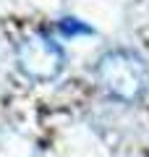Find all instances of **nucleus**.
Instances as JSON below:
<instances>
[{
  "label": "nucleus",
  "instance_id": "obj_2",
  "mask_svg": "<svg viewBox=\"0 0 149 157\" xmlns=\"http://www.w3.org/2000/svg\"><path fill=\"white\" fill-rule=\"evenodd\" d=\"M18 71L32 81H55L66 68L63 47L44 32H32L16 47Z\"/></svg>",
  "mask_w": 149,
  "mask_h": 157
},
{
  "label": "nucleus",
  "instance_id": "obj_1",
  "mask_svg": "<svg viewBox=\"0 0 149 157\" xmlns=\"http://www.w3.org/2000/svg\"><path fill=\"white\" fill-rule=\"evenodd\" d=\"M97 78L102 89L120 102H136L147 92L149 71L131 50H110L97 60Z\"/></svg>",
  "mask_w": 149,
  "mask_h": 157
},
{
  "label": "nucleus",
  "instance_id": "obj_3",
  "mask_svg": "<svg viewBox=\"0 0 149 157\" xmlns=\"http://www.w3.org/2000/svg\"><path fill=\"white\" fill-rule=\"evenodd\" d=\"M58 34H63V37H89V34H94V29L89 26V24H84L81 18H60L58 21Z\"/></svg>",
  "mask_w": 149,
  "mask_h": 157
}]
</instances>
